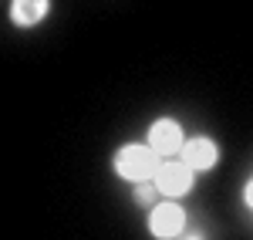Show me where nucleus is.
<instances>
[{
	"label": "nucleus",
	"mask_w": 253,
	"mask_h": 240,
	"mask_svg": "<svg viewBox=\"0 0 253 240\" xmlns=\"http://www.w3.org/2000/svg\"><path fill=\"white\" fill-rule=\"evenodd\" d=\"M159 152L149 145V142H125L118 145L115 159H112V169L125 183H145V180H156V169H159Z\"/></svg>",
	"instance_id": "obj_1"
},
{
	"label": "nucleus",
	"mask_w": 253,
	"mask_h": 240,
	"mask_svg": "<svg viewBox=\"0 0 253 240\" xmlns=\"http://www.w3.org/2000/svg\"><path fill=\"white\" fill-rule=\"evenodd\" d=\"M156 186L166 200H182L196 186V169L186 166L182 159H162L156 169Z\"/></svg>",
	"instance_id": "obj_2"
},
{
	"label": "nucleus",
	"mask_w": 253,
	"mask_h": 240,
	"mask_svg": "<svg viewBox=\"0 0 253 240\" xmlns=\"http://www.w3.org/2000/svg\"><path fill=\"white\" fill-rule=\"evenodd\" d=\"M149 230L156 240H175L186 234V210L179 203H156L149 210Z\"/></svg>",
	"instance_id": "obj_3"
},
{
	"label": "nucleus",
	"mask_w": 253,
	"mask_h": 240,
	"mask_svg": "<svg viewBox=\"0 0 253 240\" xmlns=\"http://www.w3.org/2000/svg\"><path fill=\"white\" fill-rule=\"evenodd\" d=\"M149 145L159 152V159H172L182 152L186 136H182V125L175 119H156L149 125Z\"/></svg>",
	"instance_id": "obj_4"
},
{
	"label": "nucleus",
	"mask_w": 253,
	"mask_h": 240,
	"mask_svg": "<svg viewBox=\"0 0 253 240\" xmlns=\"http://www.w3.org/2000/svg\"><path fill=\"white\" fill-rule=\"evenodd\" d=\"M179 159L186 162V166H193L196 173H210V169H216V162H219V145L210 136H193V139H186Z\"/></svg>",
	"instance_id": "obj_5"
},
{
	"label": "nucleus",
	"mask_w": 253,
	"mask_h": 240,
	"mask_svg": "<svg viewBox=\"0 0 253 240\" xmlns=\"http://www.w3.org/2000/svg\"><path fill=\"white\" fill-rule=\"evenodd\" d=\"M47 14H51V0H10V24L20 31L44 24Z\"/></svg>",
	"instance_id": "obj_6"
},
{
	"label": "nucleus",
	"mask_w": 253,
	"mask_h": 240,
	"mask_svg": "<svg viewBox=\"0 0 253 240\" xmlns=\"http://www.w3.org/2000/svg\"><path fill=\"white\" fill-rule=\"evenodd\" d=\"M159 186H156V180H145V183H135V203L138 206H145V210H152L159 203Z\"/></svg>",
	"instance_id": "obj_7"
},
{
	"label": "nucleus",
	"mask_w": 253,
	"mask_h": 240,
	"mask_svg": "<svg viewBox=\"0 0 253 240\" xmlns=\"http://www.w3.org/2000/svg\"><path fill=\"white\" fill-rule=\"evenodd\" d=\"M243 203H247V206L253 210V180L247 183V186H243Z\"/></svg>",
	"instance_id": "obj_8"
},
{
	"label": "nucleus",
	"mask_w": 253,
	"mask_h": 240,
	"mask_svg": "<svg viewBox=\"0 0 253 240\" xmlns=\"http://www.w3.org/2000/svg\"><path fill=\"white\" fill-rule=\"evenodd\" d=\"M186 240H206V237H203L199 230H193V234H186Z\"/></svg>",
	"instance_id": "obj_9"
}]
</instances>
